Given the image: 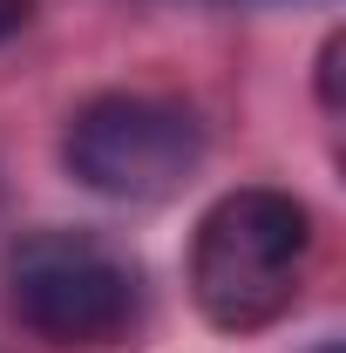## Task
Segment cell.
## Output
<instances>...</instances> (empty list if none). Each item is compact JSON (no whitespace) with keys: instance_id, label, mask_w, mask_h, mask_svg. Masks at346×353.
Masks as SVG:
<instances>
[{"instance_id":"cell-4","label":"cell","mask_w":346,"mask_h":353,"mask_svg":"<svg viewBox=\"0 0 346 353\" xmlns=\"http://www.w3.org/2000/svg\"><path fill=\"white\" fill-rule=\"evenodd\" d=\"M340 54H346V41L333 34L326 54H319V95H326V109H340Z\"/></svg>"},{"instance_id":"cell-6","label":"cell","mask_w":346,"mask_h":353,"mask_svg":"<svg viewBox=\"0 0 346 353\" xmlns=\"http://www.w3.org/2000/svg\"><path fill=\"white\" fill-rule=\"evenodd\" d=\"M319 353H340V347H319Z\"/></svg>"},{"instance_id":"cell-3","label":"cell","mask_w":346,"mask_h":353,"mask_svg":"<svg viewBox=\"0 0 346 353\" xmlns=\"http://www.w3.org/2000/svg\"><path fill=\"white\" fill-rule=\"evenodd\" d=\"M75 183L116 204H163L176 197L204 163V130L190 109L156 95H95L68 123L61 143Z\"/></svg>"},{"instance_id":"cell-1","label":"cell","mask_w":346,"mask_h":353,"mask_svg":"<svg viewBox=\"0 0 346 353\" xmlns=\"http://www.w3.org/2000/svg\"><path fill=\"white\" fill-rule=\"evenodd\" d=\"M305 259H312V218L285 190H224L197 218L190 245V292L211 326L258 333L299 299Z\"/></svg>"},{"instance_id":"cell-5","label":"cell","mask_w":346,"mask_h":353,"mask_svg":"<svg viewBox=\"0 0 346 353\" xmlns=\"http://www.w3.org/2000/svg\"><path fill=\"white\" fill-rule=\"evenodd\" d=\"M28 14H34V0H0V41H7V34H14Z\"/></svg>"},{"instance_id":"cell-2","label":"cell","mask_w":346,"mask_h":353,"mask_svg":"<svg viewBox=\"0 0 346 353\" xmlns=\"http://www.w3.org/2000/svg\"><path fill=\"white\" fill-rule=\"evenodd\" d=\"M7 299L54 347H109L130 333L143 285L136 265L95 231H28L7 252Z\"/></svg>"}]
</instances>
